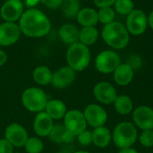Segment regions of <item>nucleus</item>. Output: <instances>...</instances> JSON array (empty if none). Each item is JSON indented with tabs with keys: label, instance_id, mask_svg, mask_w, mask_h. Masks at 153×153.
I'll list each match as a JSON object with an SVG mask.
<instances>
[{
	"label": "nucleus",
	"instance_id": "1a4fd4ad",
	"mask_svg": "<svg viewBox=\"0 0 153 153\" xmlns=\"http://www.w3.org/2000/svg\"><path fill=\"white\" fill-rule=\"evenodd\" d=\"M82 113L86 119L87 125H90L94 128L103 126L108 121L107 111L98 104L88 105Z\"/></svg>",
	"mask_w": 153,
	"mask_h": 153
},
{
	"label": "nucleus",
	"instance_id": "39448f33",
	"mask_svg": "<svg viewBox=\"0 0 153 153\" xmlns=\"http://www.w3.org/2000/svg\"><path fill=\"white\" fill-rule=\"evenodd\" d=\"M22 102L27 110L39 113L45 109L48 103V97L42 90L31 87L23 91Z\"/></svg>",
	"mask_w": 153,
	"mask_h": 153
},
{
	"label": "nucleus",
	"instance_id": "a878e982",
	"mask_svg": "<svg viewBox=\"0 0 153 153\" xmlns=\"http://www.w3.org/2000/svg\"><path fill=\"white\" fill-rule=\"evenodd\" d=\"M60 7L63 14L66 18L73 19L76 18L81 10V4L79 0H64Z\"/></svg>",
	"mask_w": 153,
	"mask_h": 153
},
{
	"label": "nucleus",
	"instance_id": "dca6fc26",
	"mask_svg": "<svg viewBox=\"0 0 153 153\" xmlns=\"http://www.w3.org/2000/svg\"><path fill=\"white\" fill-rule=\"evenodd\" d=\"M53 127V119L46 112H39L36 116L33 122V129L36 134L41 137L48 136Z\"/></svg>",
	"mask_w": 153,
	"mask_h": 153
},
{
	"label": "nucleus",
	"instance_id": "4c0bfd02",
	"mask_svg": "<svg viewBox=\"0 0 153 153\" xmlns=\"http://www.w3.org/2000/svg\"><path fill=\"white\" fill-rule=\"evenodd\" d=\"M148 26L153 30V11H152L148 15Z\"/></svg>",
	"mask_w": 153,
	"mask_h": 153
},
{
	"label": "nucleus",
	"instance_id": "7c9ffc66",
	"mask_svg": "<svg viewBox=\"0 0 153 153\" xmlns=\"http://www.w3.org/2000/svg\"><path fill=\"white\" fill-rule=\"evenodd\" d=\"M76 137L78 139V142L83 146H88L92 143V133L88 130H84Z\"/></svg>",
	"mask_w": 153,
	"mask_h": 153
},
{
	"label": "nucleus",
	"instance_id": "f3484780",
	"mask_svg": "<svg viewBox=\"0 0 153 153\" xmlns=\"http://www.w3.org/2000/svg\"><path fill=\"white\" fill-rule=\"evenodd\" d=\"M134 70L126 63L120 64L113 72V79L119 86H126L130 84L134 79Z\"/></svg>",
	"mask_w": 153,
	"mask_h": 153
},
{
	"label": "nucleus",
	"instance_id": "e433bc0d",
	"mask_svg": "<svg viewBox=\"0 0 153 153\" xmlns=\"http://www.w3.org/2000/svg\"><path fill=\"white\" fill-rule=\"evenodd\" d=\"M118 153H138V152L135 149H134L133 147H128V148L119 149Z\"/></svg>",
	"mask_w": 153,
	"mask_h": 153
},
{
	"label": "nucleus",
	"instance_id": "f8f14e48",
	"mask_svg": "<svg viewBox=\"0 0 153 153\" xmlns=\"http://www.w3.org/2000/svg\"><path fill=\"white\" fill-rule=\"evenodd\" d=\"M133 120L135 126L143 130L153 129V108L148 106H140L133 110Z\"/></svg>",
	"mask_w": 153,
	"mask_h": 153
},
{
	"label": "nucleus",
	"instance_id": "a211bd4d",
	"mask_svg": "<svg viewBox=\"0 0 153 153\" xmlns=\"http://www.w3.org/2000/svg\"><path fill=\"white\" fill-rule=\"evenodd\" d=\"M80 30L74 24L65 23L61 26L58 31L60 39L67 45H72L74 43L79 42Z\"/></svg>",
	"mask_w": 153,
	"mask_h": 153
},
{
	"label": "nucleus",
	"instance_id": "473e14b6",
	"mask_svg": "<svg viewBox=\"0 0 153 153\" xmlns=\"http://www.w3.org/2000/svg\"><path fill=\"white\" fill-rule=\"evenodd\" d=\"M0 153H13V144L4 139H0Z\"/></svg>",
	"mask_w": 153,
	"mask_h": 153
},
{
	"label": "nucleus",
	"instance_id": "393cba45",
	"mask_svg": "<svg viewBox=\"0 0 153 153\" xmlns=\"http://www.w3.org/2000/svg\"><path fill=\"white\" fill-rule=\"evenodd\" d=\"M34 81L40 85H48L52 82L53 73L45 65L38 66L34 69L32 74Z\"/></svg>",
	"mask_w": 153,
	"mask_h": 153
},
{
	"label": "nucleus",
	"instance_id": "0eeeda50",
	"mask_svg": "<svg viewBox=\"0 0 153 153\" xmlns=\"http://www.w3.org/2000/svg\"><path fill=\"white\" fill-rule=\"evenodd\" d=\"M121 64L120 56L113 50L101 51L95 59V67L101 74H111Z\"/></svg>",
	"mask_w": 153,
	"mask_h": 153
},
{
	"label": "nucleus",
	"instance_id": "7ed1b4c3",
	"mask_svg": "<svg viewBox=\"0 0 153 153\" xmlns=\"http://www.w3.org/2000/svg\"><path fill=\"white\" fill-rule=\"evenodd\" d=\"M137 139L138 132L136 126L131 122H120L112 132V141L118 149L132 147Z\"/></svg>",
	"mask_w": 153,
	"mask_h": 153
},
{
	"label": "nucleus",
	"instance_id": "f03ea898",
	"mask_svg": "<svg viewBox=\"0 0 153 153\" xmlns=\"http://www.w3.org/2000/svg\"><path fill=\"white\" fill-rule=\"evenodd\" d=\"M101 36L103 40L109 47L116 49H122L126 48L130 40V34L126 26L116 21L104 25Z\"/></svg>",
	"mask_w": 153,
	"mask_h": 153
},
{
	"label": "nucleus",
	"instance_id": "c756f323",
	"mask_svg": "<svg viewBox=\"0 0 153 153\" xmlns=\"http://www.w3.org/2000/svg\"><path fill=\"white\" fill-rule=\"evenodd\" d=\"M138 139H139L140 143L143 147H145V148L153 147V129L142 131Z\"/></svg>",
	"mask_w": 153,
	"mask_h": 153
},
{
	"label": "nucleus",
	"instance_id": "bb28decb",
	"mask_svg": "<svg viewBox=\"0 0 153 153\" xmlns=\"http://www.w3.org/2000/svg\"><path fill=\"white\" fill-rule=\"evenodd\" d=\"M115 12L121 15H128L134 9V3L133 0H116Z\"/></svg>",
	"mask_w": 153,
	"mask_h": 153
},
{
	"label": "nucleus",
	"instance_id": "423d86ee",
	"mask_svg": "<svg viewBox=\"0 0 153 153\" xmlns=\"http://www.w3.org/2000/svg\"><path fill=\"white\" fill-rule=\"evenodd\" d=\"M148 27V16L140 9H134L127 16L126 21V28L129 34L139 36L143 34Z\"/></svg>",
	"mask_w": 153,
	"mask_h": 153
},
{
	"label": "nucleus",
	"instance_id": "412c9836",
	"mask_svg": "<svg viewBox=\"0 0 153 153\" xmlns=\"http://www.w3.org/2000/svg\"><path fill=\"white\" fill-rule=\"evenodd\" d=\"M46 113L52 119H61L66 114V107L65 103L59 100H52L48 101L45 108Z\"/></svg>",
	"mask_w": 153,
	"mask_h": 153
},
{
	"label": "nucleus",
	"instance_id": "ddd939ff",
	"mask_svg": "<svg viewBox=\"0 0 153 153\" xmlns=\"http://www.w3.org/2000/svg\"><path fill=\"white\" fill-rule=\"evenodd\" d=\"M23 12V4L21 0H7L0 8L2 19L10 22L19 21Z\"/></svg>",
	"mask_w": 153,
	"mask_h": 153
},
{
	"label": "nucleus",
	"instance_id": "c9c22d12",
	"mask_svg": "<svg viewBox=\"0 0 153 153\" xmlns=\"http://www.w3.org/2000/svg\"><path fill=\"white\" fill-rule=\"evenodd\" d=\"M7 61V55L4 50L0 49V67L3 66Z\"/></svg>",
	"mask_w": 153,
	"mask_h": 153
},
{
	"label": "nucleus",
	"instance_id": "9b49d317",
	"mask_svg": "<svg viewBox=\"0 0 153 153\" xmlns=\"http://www.w3.org/2000/svg\"><path fill=\"white\" fill-rule=\"evenodd\" d=\"M19 24L15 22H4L0 23V46H11L18 41L21 36Z\"/></svg>",
	"mask_w": 153,
	"mask_h": 153
},
{
	"label": "nucleus",
	"instance_id": "9d476101",
	"mask_svg": "<svg viewBox=\"0 0 153 153\" xmlns=\"http://www.w3.org/2000/svg\"><path fill=\"white\" fill-rule=\"evenodd\" d=\"M93 95L95 99L102 104H113L117 97L116 88L108 82H100L93 88Z\"/></svg>",
	"mask_w": 153,
	"mask_h": 153
},
{
	"label": "nucleus",
	"instance_id": "72a5a7b5",
	"mask_svg": "<svg viewBox=\"0 0 153 153\" xmlns=\"http://www.w3.org/2000/svg\"><path fill=\"white\" fill-rule=\"evenodd\" d=\"M39 1L49 9H56L61 6L64 0H39Z\"/></svg>",
	"mask_w": 153,
	"mask_h": 153
},
{
	"label": "nucleus",
	"instance_id": "4be33fe9",
	"mask_svg": "<svg viewBox=\"0 0 153 153\" xmlns=\"http://www.w3.org/2000/svg\"><path fill=\"white\" fill-rule=\"evenodd\" d=\"M113 104L116 112L122 116L128 115L134 110V102L132 99L125 94L117 95Z\"/></svg>",
	"mask_w": 153,
	"mask_h": 153
},
{
	"label": "nucleus",
	"instance_id": "2eb2a0df",
	"mask_svg": "<svg viewBox=\"0 0 153 153\" xmlns=\"http://www.w3.org/2000/svg\"><path fill=\"white\" fill-rule=\"evenodd\" d=\"M75 73L70 66H63L53 74L51 83L56 89H64L74 82L76 77Z\"/></svg>",
	"mask_w": 153,
	"mask_h": 153
},
{
	"label": "nucleus",
	"instance_id": "6e6552de",
	"mask_svg": "<svg viewBox=\"0 0 153 153\" xmlns=\"http://www.w3.org/2000/svg\"><path fill=\"white\" fill-rule=\"evenodd\" d=\"M64 126L65 129L74 136H77L82 132L86 130L87 122L82 112L77 109L67 111L65 116Z\"/></svg>",
	"mask_w": 153,
	"mask_h": 153
},
{
	"label": "nucleus",
	"instance_id": "4468645a",
	"mask_svg": "<svg viewBox=\"0 0 153 153\" xmlns=\"http://www.w3.org/2000/svg\"><path fill=\"white\" fill-rule=\"evenodd\" d=\"M5 139L8 140L14 147H22L29 139L27 131L19 124L13 123L9 125L4 132Z\"/></svg>",
	"mask_w": 153,
	"mask_h": 153
},
{
	"label": "nucleus",
	"instance_id": "b1692460",
	"mask_svg": "<svg viewBox=\"0 0 153 153\" xmlns=\"http://www.w3.org/2000/svg\"><path fill=\"white\" fill-rule=\"evenodd\" d=\"M99 38V31L95 26L91 27H82L80 30L79 34V42L82 43L85 46L93 45Z\"/></svg>",
	"mask_w": 153,
	"mask_h": 153
},
{
	"label": "nucleus",
	"instance_id": "2f4dec72",
	"mask_svg": "<svg viewBox=\"0 0 153 153\" xmlns=\"http://www.w3.org/2000/svg\"><path fill=\"white\" fill-rule=\"evenodd\" d=\"M127 65H129L134 70H137L142 67L143 65V60L140 56L138 55H132L127 60Z\"/></svg>",
	"mask_w": 153,
	"mask_h": 153
},
{
	"label": "nucleus",
	"instance_id": "6ab92c4d",
	"mask_svg": "<svg viewBox=\"0 0 153 153\" xmlns=\"http://www.w3.org/2000/svg\"><path fill=\"white\" fill-rule=\"evenodd\" d=\"M92 133V143L98 148H106L112 141V134L105 126L94 128Z\"/></svg>",
	"mask_w": 153,
	"mask_h": 153
},
{
	"label": "nucleus",
	"instance_id": "ea45409f",
	"mask_svg": "<svg viewBox=\"0 0 153 153\" xmlns=\"http://www.w3.org/2000/svg\"><path fill=\"white\" fill-rule=\"evenodd\" d=\"M57 153H63V152H57Z\"/></svg>",
	"mask_w": 153,
	"mask_h": 153
},
{
	"label": "nucleus",
	"instance_id": "cd10ccee",
	"mask_svg": "<svg viewBox=\"0 0 153 153\" xmlns=\"http://www.w3.org/2000/svg\"><path fill=\"white\" fill-rule=\"evenodd\" d=\"M115 17H116V12L112 7L100 8V10L98 11L99 22L104 25H107L114 22Z\"/></svg>",
	"mask_w": 153,
	"mask_h": 153
},
{
	"label": "nucleus",
	"instance_id": "f704fd0d",
	"mask_svg": "<svg viewBox=\"0 0 153 153\" xmlns=\"http://www.w3.org/2000/svg\"><path fill=\"white\" fill-rule=\"evenodd\" d=\"M95 5L99 8H105V7H111L114 5L116 0H93Z\"/></svg>",
	"mask_w": 153,
	"mask_h": 153
},
{
	"label": "nucleus",
	"instance_id": "20e7f679",
	"mask_svg": "<svg viewBox=\"0 0 153 153\" xmlns=\"http://www.w3.org/2000/svg\"><path fill=\"white\" fill-rule=\"evenodd\" d=\"M66 61L68 66L75 72L83 71L91 62V52L87 46L81 42H76L69 46L66 52Z\"/></svg>",
	"mask_w": 153,
	"mask_h": 153
},
{
	"label": "nucleus",
	"instance_id": "c85d7f7f",
	"mask_svg": "<svg viewBox=\"0 0 153 153\" xmlns=\"http://www.w3.org/2000/svg\"><path fill=\"white\" fill-rule=\"evenodd\" d=\"M24 147L28 153H40L43 151L44 144L40 139L37 137H31L27 140Z\"/></svg>",
	"mask_w": 153,
	"mask_h": 153
},
{
	"label": "nucleus",
	"instance_id": "aec40b11",
	"mask_svg": "<svg viewBox=\"0 0 153 153\" xmlns=\"http://www.w3.org/2000/svg\"><path fill=\"white\" fill-rule=\"evenodd\" d=\"M78 23L82 27H91L95 26L99 22L98 19V12L91 7L82 8L77 16H76Z\"/></svg>",
	"mask_w": 153,
	"mask_h": 153
},
{
	"label": "nucleus",
	"instance_id": "5701e85b",
	"mask_svg": "<svg viewBox=\"0 0 153 153\" xmlns=\"http://www.w3.org/2000/svg\"><path fill=\"white\" fill-rule=\"evenodd\" d=\"M50 139L56 143H72L74 141V134H70L65 127V126H57L53 127L52 132L48 135Z\"/></svg>",
	"mask_w": 153,
	"mask_h": 153
},
{
	"label": "nucleus",
	"instance_id": "58836bf2",
	"mask_svg": "<svg viewBox=\"0 0 153 153\" xmlns=\"http://www.w3.org/2000/svg\"><path fill=\"white\" fill-rule=\"evenodd\" d=\"M74 153H90L89 152H86V151H78V152H76Z\"/></svg>",
	"mask_w": 153,
	"mask_h": 153
},
{
	"label": "nucleus",
	"instance_id": "f257e3e1",
	"mask_svg": "<svg viewBox=\"0 0 153 153\" xmlns=\"http://www.w3.org/2000/svg\"><path fill=\"white\" fill-rule=\"evenodd\" d=\"M19 27L22 33L27 37L41 38L49 32L51 22L42 11L30 8L22 14L19 20Z\"/></svg>",
	"mask_w": 153,
	"mask_h": 153
}]
</instances>
